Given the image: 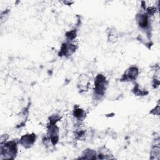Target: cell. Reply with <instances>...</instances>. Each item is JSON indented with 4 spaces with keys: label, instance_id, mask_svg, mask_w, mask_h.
I'll list each match as a JSON object with an SVG mask.
<instances>
[{
    "label": "cell",
    "instance_id": "cell-1",
    "mask_svg": "<svg viewBox=\"0 0 160 160\" xmlns=\"http://www.w3.org/2000/svg\"><path fill=\"white\" fill-rule=\"evenodd\" d=\"M95 88H94V95L98 98L102 96L104 94L106 90V86L107 85L106 78L101 75L99 74L96 78L94 82Z\"/></svg>",
    "mask_w": 160,
    "mask_h": 160
},
{
    "label": "cell",
    "instance_id": "cell-2",
    "mask_svg": "<svg viewBox=\"0 0 160 160\" xmlns=\"http://www.w3.org/2000/svg\"><path fill=\"white\" fill-rule=\"evenodd\" d=\"M36 139V136L34 134H26L21 137L20 139V143L26 148L31 147L34 142Z\"/></svg>",
    "mask_w": 160,
    "mask_h": 160
},
{
    "label": "cell",
    "instance_id": "cell-3",
    "mask_svg": "<svg viewBox=\"0 0 160 160\" xmlns=\"http://www.w3.org/2000/svg\"><path fill=\"white\" fill-rule=\"evenodd\" d=\"M138 76V69L136 67H131L124 74V79L125 81H132L135 80Z\"/></svg>",
    "mask_w": 160,
    "mask_h": 160
},
{
    "label": "cell",
    "instance_id": "cell-4",
    "mask_svg": "<svg viewBox=\"0 0 160 160\" xmlns=\"http://www.w3.org/2000/svg\"><path fill=\"white\" fill-rule=\"evenodd\" d=\"M137 21L139 26L142 28H146L149 24L148 15L146 14H140L137 16Z\"/></svg>",
    "mask_w": 160,
    "mask_h": 160
},
{
    "label": "cell",
    "instance_id": "cell-5",
    "mask_svg": "<svg viewBox=\"0 0 160 160\" xmlns=\"http://www.w3.org/2000/svg\"><path fill=\"white\" fill-rule=\"evenodd\" d=\"M74 116L79 121H82L86 116V113L85 112L80 108H76L74 110V112H73Z\"/></svg>",
    "mask_w": 160,
    "mask_h": 160
}]
</instances>
